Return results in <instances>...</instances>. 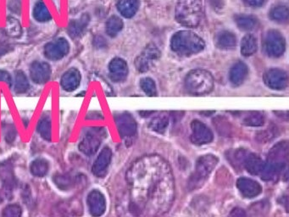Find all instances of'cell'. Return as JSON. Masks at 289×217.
Returning <instances> with one entry per match:
<instances>
[{
    "label": "cell",
    "instance_id": "obj_12",
    "mask_svg": "<svg viewBox=\"0 0 289 217\" xmlns=\"http://www.w3.org/2000/svg\"><path fill=\"white\" fill-rule=\"evenodd\" d=\"M265 84L270 89L274 90H282L287 88L288 84V76L286 71L282 69H270L265 73Z\"/></svg>",
    "mask_w": 289,
    "mask_h": 217
},
{
    "label": "cell",
    "instance_id": "obj_13",
    "mask_svg": "<svg viewBox=\"0 0 289 217\" xmlns=\"http://www.w3.org/2000/svg\"><path fill=\"white\" fill-rule=\"evenodd\" d=\"M70 51V44L65 38H61L46 44L45 57L50 61H59L64 58Z\"/></svg>",
    "mask_w": 289,
    "mask_h": 217
},
{
    "label": "cell",
    "instance_id": "obj_31",
    "mask_svg": "<svg viewBox=\"0 0 289 217\" xmlns=\"http://www.w3.org/2000/svg\"><path fill=\"white\" fill-rule=\"evenodd\" d=\"M49 169L48 162L44 159H37L31 165L30 171L35 177H43L47 175Z\"/></svg>",
    "mask_w": 289,
    "mask_h": 217
},
{
    "label": "cell",
    "instance_id": "obj_2",
    "mask_svg": "<svg viewBox=\"0 0 289 217\" xmlns=\"http://www.w3.org/2000/svg\"><path fill=\"white\" fill-rule=\"evenodd\" d=\"M289 146L287 141L275 144L270 150L264 170L261 177L266 181L277 179L284 171L288 163Z\"/></svg>",
    "mask_w": 289,
    "mask_h": 217
},
{
    "label": "cell",
    "instance_id": "obj_36",
    "mask_svg": "<svg viewBox=\"0 0 289 217\" xmlns=\"http://www.w3.org/2000/svg\"><path fill=\"white\" fill-rule=\"evenodd\" d=\"M123 22L118 16H111L106 23V33L110 37H114L122 31Z\"/></svg>",
    "mask_w": 289,
    "mask_h": 217
},
{
    "label": "cell",
    "instance_id": "obj_15",
    "mask_svg": "<svg viewBox=\"0 0 289 217\" xmlns=\"http://www.w3.org/2000/svg\"><path fill=\"white\" fill-rule=\"evenodd\" d=\"M89 212L93 216H101L106 210V200L104 195L99 190H93L88 196Z\"/></svg>",
    "mask_w": 289,
    "mask_h": 217
},
{
    "label": "cell",
    "instance_id": "obj_47",
    "mask_svg": "<svg viewBox=\"0 0 289 217\" xmlns=\"http://www.w3.org/2000/svg\"><path fill=\"white\" fill-rule=\"evenodd\" d=\"M6 48H7V46L3 45V44L0 45V56H2L3 53L6 52Z\"/></svg>",
    "mask_w": 289,
    "mask_h": 217
},
{
    "label": "cell",
    "instance_id": "obj_26",
    "mask_svg": "<svg viewBox=\"0 0 289 217\" xmlns=\"http://www.w3.org/2000/svg\"><path fill=\"white\" fill-rule=\"evenodd\" d=\"M258 48L257 38L253 34H247L244 36L241 42V53L244 56H251L254 55Z\"/></svg>",
    "mask_w": 289,
    "mask_h": 217
},
{
    "label": "cell",
    "instance_id": "obj_29",
    "mask_svg": "<svg viewBox=\"0 0 289 217\" xmlns=\"http://www.w3.org/2000/svg\"><path fill=\"white\" fill-rule=\"evenodd\" d=\"M53 182L60 189L67 191L76 184V179L69 174L54 175Z\"/></svg>",
    "mask_w": 289,
    "mask_h": 217
},
{
    "label": "cell",
    "instance_id": "obj_46",
    "mask_svg": "<svg viewBox=\"0 0 289 217\" xmlns=\"http://www.w3.org/2000/svg\"><path fill=\"white\" fill-rule=\"evenodd\" d=\"M244 1L247 3V5L252 7H259L264 3V0H244Z\"/></svg>",
    "mask_w": 289,
    "mask_h": 217
},
{
    "label": "cell",
    "instance_id": "obj_40",
    "mask_svg": "<svg viewBox=\"0 0 289 217\" xmlns=\"http://www.w3.org/2000/svg\"><path fill=\"white\" fill-rule=\"evenodd\" d=\"M140 87L142 91L147 94L148 96H156L157 95V89L155 85V81L149 77L141 79Z\"/></svg>",
    "mask_w": 289,
    "mask_h": 217
},
{
    "label": "cell",
    "instance_id": "obj_32",
    "mask_svg": "<svg viewBox=\"0 0 289 217\" xmlns=\"http://www.w3.org/2000/svg\"><path fill=\"white\" fill-rule=\"evenodd\" d=\"M33 16L39 22H45V21L50 20V12L48 11V8L42 0L38 1L34 6Z\"/></svg>",
    "mask_w": 289,
    "mask_h": 217
},
{
    "label": "cell",
    "instance_id": "obj_17",
    "mask_svg": "<svg viewBox=\"0 0 289 217\" xmlns=\"http://www.w3.org/2000/svg\"><path fill=\"white\" fill-rule=\"evenodd\" d=\"M30 76L31 78L35 84H46L50 78V66L46 62L35 61L31 66Z\"/></svg>",
    "mask_w": 289,
    "mask_h": 217
},
{
    "label": "cell",
    "instance_id": "obj_20",
    "mask_svg": "<svg viewBox=\"0 0 289 217\" xmlns=\"http://www.w3.org/2000/svg\"><path fill=\"white\" fill-rule=\"evenodd\" d=\"M81 83V74L76 68H71L61 77V87L64 90L72 92L78 88Z\"/></svg>",
    "mask_w": 289,
    "mask_h": 217
},
{
    "label": "cell",
    "instance_id": "obj_30",
    "mask_svg": "<svg viewBox=\"0 0 289 217\" xmlns=\"http://www.w3.org/2000/svg\"><path fill=\"white\" fill-rule=\"evenodd\" d=\"M270 17L277 22H287L289 17L288 8L286 5H277L270 11Z\"/></svg>",
    "mask_w": 289,
    "mask_h": 217
},
{
    "label": "cell",
    "instance_id": "obj_23",
    "mask_svg": "<svg viewBox=\"0 0 289 217\" xmlns=\"http://www.w3.org/2000/svg\"><path fill=\"white\" fill-rule=\"evenodd\" d=\"M89 22V16L82 15L78 20H71L68 25L69 35L72 38H77L81 36Z\"/></svg>",
    "mask_w": 289,
    "mask_h": 217
},
{
    "label": "cell",
    "instance_id": "obj_6",
    "mask_svg": "<svg viewBox=\"0 0 289 217\" xmlns=\"http://www.w3.org/2000/svg\"><path fill=\"white\" fill-rule=\"evenodd\" d=\"M185 87L187 91L193 95L210 94L214 89L213 76L205 70H193L186 76Z\"/></svg>",
    "mask_w": 289,
    "mask_h": 217
},
{
    "label": "cell",
    "instance_id": "obj_38",
    "mask_svg": "<svg viewBox=\"0 0 289 217\" xmlns=\"http://www.w3.org/2000/svg\"><path fill=\"white\" fill-rule=\"evenodd\" d=\"M214 126H216V130L219 133L225 137L231 136L232 126L228 121L221 116L214 119Z\"/></svg>",
    "mask_w": 289,
    "mask_h": 217
},
{
    "label": "cell",
    "instance_id": "obj_21",
    "mask_svg": "<svg viewBox=\"0 0 289 217\" xmlns=\"http://www.w3.org/2000/svg\"><path fill=\"white\" fill-rule=\"evenodd\" d=\"M265 162L258 154L249 153L244 160V167L251 175H262L264 170Z\"/></svg>",
    "mask_w": 289,
    "mask_h": 217
},
{
    "label": "cell",
    "instance_id": "obj_16",
    "mask_svg": "<svg viewBox=\"0 0 289 217\" xmlns=\"http://www.w3.org/2000/svg\"><path fill=\"white\" fill-rule=\"evenodd\" d=\"M237 187L240 194L247 199L256 197L262 193V187L259 182L247 177H240L237 181Z\"/></svg>",
    "mask_w": 289,
    "mask_h": 217
},
{
    "label": "cell",
    "instance_id": "obj_24",
    "mask_svg": "<svg viewBox=\"0 0 289 217\" xmlns=\"http://www.w3.org/2000/svg\"><path fill=\"white\" fill-rule=\"evenodd\" d=\"M216 43L221 49H232L236 47V36L230 32H221L216 36Z\"/></svg>",
    "mask_w": 289,
    "mask_h": 217
},
{
    "label": "cell",
    "instance_id": "obj_39",
    "mask_svg": "<svg viewBox=\"0 0 289 217\" xmlns=\"http://www.w3.org/2000/svg\"><path fill=\"white\" fill-rule=\"evenodd\" d=\"M264 116L259 112H250L244 117L243 123L248 126H261L264 125Z\"/></svg>",
    "mask_w": 289,
    "mask_h": 217
},
{
    "label": "cell",
    "instance_id": "obj_18",
    "mask_svg": "<svg viewBox=\"0 0 289 217\" xmlns=\"http://www.w3.org/2000/svg\"><path fill=\"white\" fill-rule=\"evenodd\" d=\"M112 151L109 147H104L99 156L97 157L92 167V172L96 177H103L106 174L107 170L111 161Z\"/></svg>",
    "mask_w": 289,
    "mask_h": 217
},
{
    "label": "cell",
    "instance_id": "obj_7",
    "mask_svg": "<svg viewBox=\"0 0 289 217\" xmlns=\"http://www.w3.org/2000/svg\"><path fill=\"white\" fill-rule=\"evenodd\" d=\"M105 136H106L105 130L102 127L89 129L79 144L80 151L89 156L93 155L98 151Z\"/></svg>",
    "mask_w": 289,
    "mask_h": 217
},
{
    "label": "cell",
    "instance_id": "obj_33",
    "mask_svg": "<svg viewBox=\"0 0 289 217\" xmlns=\"http://www.w3.org/2000/svg\"><path fill=\"white\" fill-rule=\"evenodd\" d=\"M38 131L43 139L47 141H51L52 139V123L48 116H44L41 119L38 124Z\"/></svg>",
    "mask_w": 289,
    "mask_h": 217
},
{
    "label": "cell",
    "instance_id": "obj_43",
    "mask_svg": "<svg viewBox=\"0 0 289 217\" xmlns=\"http://www.w3.org/2000/svg\"><path fill=\"white\" fill-rule=\"evenodd\" d=\"M6 28H7L8 33H10L9 35L12 36V37L20 35V24L15 19H9V21H7Z\"/></svg>",
    "mask_w": 289,
    "mask_h": 217
},
{
    "label": "cell",
    "instance_id": "obj_34",
    "mask_svg": "<svg viewBox=\"0 0 289 217\" xmlns=\"http://www.w3.org/2000/svg\"><path fill=\"white\" fill-rule=\"evenodd\" d=\"M168 125H169V120L167 116L162 115V116H155V118H153L150 121L149 126L152 131H156L158 133H164L167 128Z\"/></svg>",
    "mask_w": 289,
    "mask_h": 217
},
{
    "label": "cell",
    "instance_id": "obj_41",
    "mask_svg": "<svg viewBox=\"0 0 289 217\" xmlns=\"http://www.w3.org/2000/svg\"><path fill=\"white\" fill-rule=\"evenodd\" d=\"M22 210L16 204L9 205L3 210L2 217H21Z\"/></svg>",
    "mask_w": 289,
    "mask_h": 217
},
{
    "label": "cell",
    "instance_id": "obj_22",
    "mask_svg": "<svg viewBox=\"0 0 289 217\" xmlns=\"http://www.w3.org/2000/svg\"><path fill=\"white\" fill-rule=\"evenodd\" d=\"M249 73V69L242 61L237 62L230 71V81L234 86H239L244 83Z\"/></svg>",
    "mask_w": 289,
    "mask_h": 217
},
{
    "label": "cell",
    "instance_id": "obj_14",
    "mask_svg": "<svg viewBox=\"0 0 289 217\" xmlns=\"http://www.w3.org/2000/svg\"><path fill=\"white\" fill-rule=\"evenodd\" d=\"M0 182L5 192L8 194L12 192L16 186L17 181L14 172V167L9 160L0 163Z\"/></svg>",
    "mask_w": 289,
    "mask_h": 217
},
{
    "label": "cell",
    "instance_id": "obj_19",
    "mask_svg": "<svg viewBox=\"0 0 289 217\" xmlns=\"http://www.w3.org/2000/svg\"><path fill=\"white\" fill-rule=\"evenodd\" d=\"M109 77L114 83H121L127 78L128 66L124 60L114 58L109 65Z\"/></svg>",
    "mask_w": 289,
    "mask_h": 217
},
{
    "label": "cell",
    "instance_id": "obj_3",
    "mask_svg": "<svg viewBox=\"0 0 289 217\" xmlns=\"http://www.w3.org/2000/svg\"><path fill=\"white\" fill-rule=\"evenodd\" d=\"M170 45L179 56H190L203 50L205 42L193 32L180 31L173 35Z\"/></svg>",
    "mask_w": 289,
    "mask_h": 217
},
{
    "label": "cell",
    "instance_id": "obj_11",
    "mask_svg": "<svg viewBox=\"0 0 289 217\" xmlns=\"http://www.w3.org/2000/svg\"><path fill=\"white\" fill-rule=\"evenodd\" d=\"M117 131L122 139H128L137 132V123L130 114L122 113L114 116Z\"/></svg>",
    "mask_w": 289,
    "mask_h": 217
},
{
    "label": "cell",
    "instance_id": "obj_35",
    "mask_svg": "<svg viewBox=\"0 0 289 217\" xmlns=\"http://www.w3.org/2000/svg\"><path fill=\"white\" fill-rule=\"evenodd\" d=\"M269 203L267 201L254 203L249 209V216L267 217L269 213Z\"/></svg>",
    "mask_w": 289,
    "mask_h": 217
},
{
    "label": "cell",
    "instance_id": "obj_4",
    "mask_svg": "<svg viewBox=\"0 0 289 217\" xmlns=\"http://www.w3.org/2000/svg\"><path fill=\"white\" fill-rule=\"evenodd\" d=\"M203 15L202 0H178L176 19L182 25L194 28L200 23Z\"/></svg>",
    "mask_w": 289,
    "mask_h": 217
},
{
    "label": "cell",
    "instance_id": "obj_8",
    "mask_svg": "<svg viewBox=\"0 0 289 217\" xmlns=\"http://www.w3.org/2000/svg\"><path fill=\"white\" fill-rule=\"evenodd\" d=\"M160 55V51L155 44L148 45L135 61V66L137 71L140 72L150 71L157 63Z\"/></svg>",
    "mask_w": 289,
    "mask_h": 217
},
{
    "label": "cell",
    "instance_id": "obj_28",
    "mask_svg": "<svg viewBox=\"0 0 289 217\" xmlns=\"http://www.w3.org/2000/svg\"><path fill=\"white\" fill-rule=\"evenodd\" d=\"M235 21L239 29L244 31L253 30L258 25V20L254 16L243 15V14L236 15Z\"/></svg>",
    "mask_w": 289,
    "mask_h": 217
},
{
    "label": "cell",
    "instance_id": "obj_37",
    "mask_svg": "<svg viewBox=\"0 0 289 217\" xmlns=\"http://www.w3.org/2000/svg\"><path fill=\"white\" fill-rule=\"evenodd\" d=\"M29 89V82L23 71H18L15 75V92L17 94H24Z\"/></svg>",
    "mask_w": 289,
    "mask_h": 217
},
{
    "label": "cell",
    "instance_id": "obj_25",
    "mask_svg": "<svg viewBox=\"0 0 289 217\" xmlns=\"http://www.w3.org/2000/svg\"><path fill=\"white\" fill-rule=\"evenodd\" d=\"M139 6V0H120L117 9L124 17L131 18L136 14Z\"/></svg>",
    "mask_w": 289,
    "mask_h": 217
},
{
    "label": "cell",
    "instance_id": "obj_27",
    "mask_svg": "<svg viewBox=\"0 0 289 217\" xmlns=\"http://www.w3.org/2000/svg\"><path fill=\"white\" fill-rule=\"evenodd\" d=\"M249 152L245 149H238L235 150H231L227 153L226 158L228 159L231 165L237 169H241L244 167V160Z\"/></svg>",
    "mask_w": 289,
    "mask_h": 217
},
{
    "label": "cell",
    "instance_id": "obj_9",
    "mask_svg": "<svg viewBox=\"0 0 289 217\" xmlns=\"http://www.w3.org/2000/svg\"><path fill=\"white\" fill-rule=\"evenodd\" d=\"M286 43L283 36L277 31H270L265 38V50L271 57H280L284 53Z\"/></svg>",
    "mask_w": 289,
    "mask_h": 217
},
{
    "label": "cell",
    "instance_id": "obj_45",
    "mask_svg": "<svg viewBox=\"0 0 289 217\" xmlns=\"http://www.w3.org/2000/svg\"><path fill=\"white\" fill-rule=\"evenodd\" d=\"M0 82H4L9 85L11 84V77H10V75L8 73L7 71L0 70Z\"/></svg>",
    "mask_w": 289,
    "mask_h": 217
},
{
    "label": "cell",
    "instance_id": "obj_44",
    "mask_svg": "<svg viewBox=\"0 0 289 217\" xmlns=\"http://www.w3.org/2000/svg\"><path fill=\"white\" fill-rule=\"evenodd\" d=\"M228 217H246V213L241 208H234Z\"/></svg>",
    "mask_w": 289,
    "mask_h": 217
},
{
    "label": "cell",
    "instance_id": "obj_10",
    "mask_svg": "<svg viewBox=\"0 0 289 217\" xmlns=\"http://www.w3.org/2000/svg\"><path fill=\"white\" fill-rule=\"evenodd\" d=\"M191 141L195 145H205L213 140V133L206 124L198 120H194L191 123Z\"/></svg>",
    "mask_w": 289,
    "mask_h": 217
},
{
    "label": "cell",
    "instance_id": "obj_42",
    "mask_svg": "<svg viewBox=\"0 0 289 217\" xmlns=\"http://www.w3.org/2000/svg\"><path fill=\"white\" fill-rule=\"evenodd\" d=\"M4 136L5 140L9 144H12L16 137V130L15 126L11 124H7L4 126Z\"/></svg>",
    "mask_w": 289,
    "mask_h": 217
},
{
    "label": "cell",
    "instance_id": "obj_5",
    "mask_svg": "<svg viewBox=\"0 0 289 217\" xmlns=\"http://www.w3.org/2000/svg\"><path fill=\"white\" fill-rule=\"evenodd\" d=\"M217 164L218 158L214 154H205L199 157L196 163L195 170L188 181V188L193 191L202 187Z\"/></svg>",
    "mask_w": 289,
    "mask_h": 217
},
{
    "label": "cell",
    "instance_id": "obj_1",
    "mask_svg": "<svg viewBox=\"0 0 289 217\" xmlns=\"http://www.w3.org/2000/svg\"><path fill=\"white\" fill-rule=\"evenodd\" d=\"M130 210L136 215L160 217L175 199V182L170 166L159 155H146L130 167Z\"/></svg>",
    "mask_w": 289,
    "mask_h": 217
}]
</instances>
